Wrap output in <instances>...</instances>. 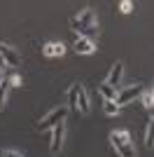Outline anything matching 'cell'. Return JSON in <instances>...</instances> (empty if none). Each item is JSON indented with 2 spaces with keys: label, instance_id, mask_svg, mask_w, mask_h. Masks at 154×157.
<instances>
[{
  "label": "cell",
  "instance_id": "6da1fadb",
  "mask_svg": "<svg viewBox=\"0 0 154 157\" xmlns=\"http://www.w3.org/2000/svg\"><path fill=\"white\" fill-rule=\"evenodd\" d=\"M72 28L79 33V38L91 40V35L96 33V14H94V10H89V7L82 10V12L72 19Z\"/></svg>",
  "mask_w": 154,
  "mask_h": 157
},
{
  "label": "cell",
  "instance_id": "7a4b0ae2",
  "mask_svg": "<svg viewBox=\"0 0 154 157\" xmlns=\"http://www.w3.org/2000/svg\"><path fill=\"white\" fill-rule=\"evenodd\" d=\"M65 113H68V110H65L63 105H61V108H56V110H51L45 120H40V122H38V129H40V131H45V129H54L56 124L65 122Z\"/></svg>",
  "mask_w": 154,
  "mask_h": 157
},
{
  "label": "cell",
  "instance_id": "3957f363",
  "mask_svg": "<svg viewBox=\"0 0 154 157\" xmlns=\"http://www.w3.org/2000/svg\"><path fill=\"white\" fill-rule=\"evenodd\" d=\"M142 89L140 85H133V87H128V89H124V92H119V96H117V105L122 108L124 103H131L133 98H138V96H142Z\"/></svg>",
  "mask_w": 154,
  "mask_h": 157
},
{
  "label": "cell",
  "instance_id": "277c9868",
  "mask_svg": "<svg viewBox=\"0 0 154 157\" xmlns=\"http://www.w3.org/2000/svg\"><path fill=\"white\" fill-rule=\"evenodd\" d=\"M63 138H65V124L61 122V124H56L51 129V152H54V155L63 148Z\"/></svg>",
  "mask_w": 154,
  "mask_h": 157
},
{
  "label": "cell",
  "instance_id": "5b68a950",
  "mask_svg": "<svg viewBox=\"0 0 154 157\" xmlns=\"http://www.w3.org/2000/svg\"><path fill=\"white\" fill-rule=\"evenodd\" d=\"M122 78H124V63H122V61H117V63L112 66L110 75H108V85L117 89V87L122 85Z\"/></svg>",
  "mask_w": 154,
  "mask_h": 157
},
{
  "label": "cell",
  "instance_id": "8992f818",
  "mask_svg": "<svg viewBox=\"0 0 154 157\" xmlns=\"http://www.w3.org/2000/svg\"><path fill=\"white\" fill-rule=\"evenodd\" d=\"M0 54H2V59H5V63H7V66H19V63H21L19 54L14 52L12 47L2 45V42H0Z\"/></svg>",
  "mask_w": 154,
  "mask_h": 157
},
{
  "label": "cell",
  "instance_id": "52a82bcc",
  "mask_svg": "<svg viewBox=\"0 0 154 157\" xmlns=\"http://www.w3.org/2000/svg\"><path fill=\"white\" fill-rule=\"evenodd\" d=\"M77 110L82 113V115H89V96H86L82 85L77 87Z\"/></svg>",
  "mask_w": 154,
  "mask_h": 157
},
{
  "label": "cell",
  "instance_id": "ba28073f",
  "mask_svg": "<svg viewBox=\"0 0 154 157\" xmlns=\"http://www.w3.org/2000/svg\"><path fill=\"white\" fill-rule=\"evenodd\" d=\"M110 141H112V145H115V148H122L124 143H128V141H131V136H128V131L119 129V131H112V134H110Z\"/></svg>",
  "mask_w": 154,
  "mask_h": 157
},
{
  "label": "cell",
  "instance_id": "9c48e42d",
  "mask_svg": "<svg viewBox=\"0 0 154 157\" xmlns=\"http://www.w3.org/2000/svg\"><path fill=\"white\" fill-rule=\"evenodd\" d=\"M98 92H101L103 101H115V103H117V96H119V92H117L115 87H110L108 82H103V85L98 87Z\"/></svg>",
  "mask_w": 154,
  "mask_h": 157
},
{
  "label": "cell",
  "instance_id": "30bf717a",
  "mask_svg": "<svg viewBox=\"0 0 154 157\" xmlns=\"http://www.w3.org/2000/svg\"><path fill=\"white\" fill-rule=\"evenodd\" d=\"M94 49H96V47H94L91 40H86V38H77L75 40V52L77 54H91Z\"/></svg>",
  "mask_w": 154,
  "mask_h": 157
},
{
  "label": "cell",
  "instance_id": "8fae6325",
  "mask_svg": "<svg viewBox=\"0 0 154 157\" xmlns=\"http://www.w3.org/2000/svg\"><path fill=\"white\" fill-rule=\"evenodd\" d=\"M42 52H45V56H61V54L65 52V47L61 45V42H47Z\"/></svg>",
  "mask_w": 154,
  "mask_h": 157
},
{
  "label": "cell",
  "instance_id": "7c38bea8",
  "mask_svg": "<svg viewBox=\"0 0 154 157\" xmlns=\"http://www.w3.org/2000/svg\"><path fill=\"white\" fill-rule=\"evenodd\" d=\"M140 98H142V105H145V108L154 110V92H152V89H145Z\"/></svg>",
  "mask_w": 154,
  "mask_h": 157
},
{
  "label": "cell",
  "instance_id": "4fadbf2b",
  "mask_svg": "<svg viewBox=\"0 0 154 157\" xmlns=\"http://www.w3.org/2000/svg\"><path fill=\"white\" fill-rule=\"evenodd\" d=\"M117 152H119V157H135V150H133V143H131V141L124 143L122 148H117Z\"/></svg>",
  "mask_w": 154,
  "mask_h": 157
},
{
  "label": "cell",
  "instance_id": "5bb4252c",
  "mask_svg": "<svg viewBox=\"0 0 154 157\" xmlns=\"http://www.w3.org/2000/svg\"><path fill=\"white\" fill-rule=\"evenodd\" d=\"M9 80H2V82H0V108H2V105H5V101H7V92H9Z\"/></svg>",
  "mask_w": 154,
  "mask_h": 157
},
{
  "label": "cell",
  "instance_id": "9a60e30c",
  "mask_svg": "<svg viewBox=\"0 0 154 157\" xmlns=\"http://www.w3.org/2000/svg\"><path fill=\"white\" fill-rule=\"evenodd\" d=\"M77 87L79 85H72L70 89H68V103H70V108H75V110H77Z\"/></svg>",
  "mask_w": 154,
  "mask_h": 157
},
{
  "label": "cell",
  "instance_id": "2e32d148",
  "mask_svg": "<svg viewBox=\"0 0 154 157\" xmlns=\"http://www.w3.org/2000/svg\"><path fill=\"white\" fill-rule=\"evenodd\" d=\"M145 143L152 148L154 145V120H149V124H147V134H145Z\"/></svg>",
  "mask_w": 154,
  "mask_h": 157
},
{
  "label": "cell",
  "instance_id": "e0dca14e",
  "mask_svg": "<svg viewBox=\"0 0 154 157\" xmlns=\"http://www.w3.org/2000/svg\"><path fill=\"white\" fill-rule=\"evenodd\" d=\"M103 110H105V115H117V113H119V105H117L115 101H105Z\"/></svg>",
  "mask_w": 154,
  "mask_h": 157
},
{
  "label": "cell",
  "instance_id": "ac0fdd59",
  "mask_svg": "<svg viewBox=\"0 0 154 157\" xmlns=\"http://www.w3.org/2000/svg\"><path fill=\"white\" fill-rule=\"evenodd\" d=\"M119 10H122L124 14L133 12V2H128V0H122V2H119Z\"/></svg>",
  "mask_w": 154,
  "mask_h": 157
},
{
  "label": "cell",
  "instance_id": "d6986e66",
  "mask_svg": "<svg viewBox=\"0 0 154 157\" xmlns=\"http://www.w3.org/2000/svg\"><path fill=\"white\" fill-rule=\"evenodd\" d=\"M7 80H9V85H12V87H19V85H21V78L16 75V73H14V75H9Z\"/></svg>",
  "mask_w": 154,
  "mask_h": 157
},
{
  "label": "cell",
  "instance_id": "ffe728a7",
  "mask_svg": "<svg viewBox=\"0 0 154 157\" xmlns=\"http://www.w3.org/2000/svg\"><path fill=\"white\" fill-rule=\"evenodd\" d=\"M0 157H21V155H19V152H12V150H9V152H5V155H0Z\"/></svg>",
  "mask_w": 154,
  "mask_h": 157
},
{
  "label": "cell",
  "instance_id": "44dd1931",
  "mask_svg": "<svg viewBox=\"0 0 154 157\" xmlns=\"http://www.w3.org/2000/svg\"><path fill=\"white\" fill-rule=\"evenodd\" d=\"M5 66H7V63H5V59H2V54H0V71H2Z\"/></svg>",
  "mask_w": 154,
  "mask_h": 157
},
{
  "label": "cell",
  "instance_id": "7402d4cb",
  "mask_svg": "<svg viewBox=\"0 0 154 157\" xmlns=\"http://www.w3.org/2000/svg\"><path fill=\"white\" fill-rule=\"evenodd\" d=\"M0 82H2V71H0Z\"/></svg>",
  "mask_w": 154,
  "mask_h": 157
},
{
  "label": "cell",
  "instance_id": "603a6c76",
  "mask_svg": "<svg viewBox=\"0 0 154 157\" xmlns=\"http://www.w3.org/2000/svg\"><path fill=\"white\" fill-rule=\"evenodd\" d=\"M152 115H154V110H152ZM152 120H154V117H152Z\"/></svg>",
  "mask_w": 154,
  "mask_h": 157
},
{
  "label": "cell",
  "instance_id": "cb8c5ba5",
  "mask_svg": "<svg viewBox=\"0 0 154 157\" xmlns=\"http://www.w3.org/2000/svg\"><path fill=\"white\" fill-rule=\"evenodd\" d=\"M152 92H154V89H152Z\"/></svg>",
  "mask_w": 154,
  "mask_h": 157
}]
</instances>
